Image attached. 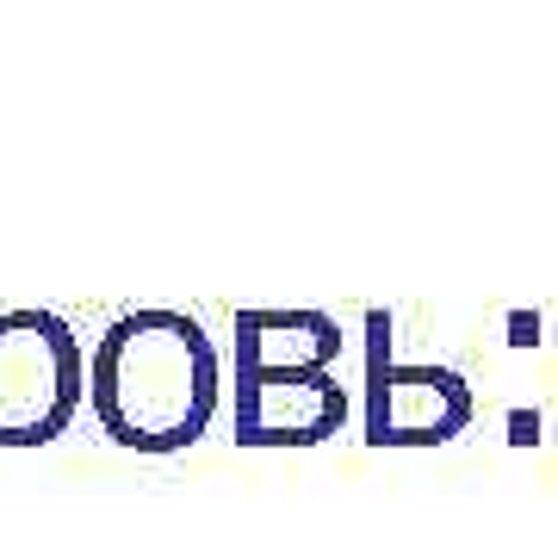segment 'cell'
<instances>
[{
  "mask_svg": "<svg viewBox=\"0 0 558 558\" xmlns=\"http://www.w3.org/2000/svg\"><path fill=\"white\" fill-rule=\"evenodd\" d=\"M87 398L119 447L137 453L193 447L218 410V348L180 311H131L94 348Z\"/></svg>",
  "mask_w": 558,
  "mask_h": 558,
  "instance_id": "1",
  "label": "cell"
},
{
  "mask_svg": "<svg viewBox=\"0 0 558 558\" xmlns=\"http://www.w3.org/2000/svg\"><path fill=\"white\" fill-rule=\"evenodd\" d=\"M81 348L50 311L0 317V447H44L81 410Z\"/></svg>",
  "mask_w": 558,
  "mask_h": 558,
  "instance_id": "2",
  "label": "cell"
},
{
  "mask_svg": "<svg viewBox=\"0 0 558 558\" xmlns=\"http://www.w3.org/2000/svg\"><path fill=\"white\" fill-rule=\"evenodd\" d=\"M348 416L341 385L323 373L299 366H242L236 373V440L248 447H311L336 435Z\"/></svg>",
  "mask_w": 558,
  "mask_h": 558,
  "instance_id": "3",
  "label": "cell"
},
{
  "mask_svg": "<svg viewBox=\"0 0 558 558\" xmlns=\"http://www.w3.org/2000/svg\"><path fill=\"white\" fill-rule=\"evenodd\" d=\"M373 403H366V428L379 447H428V440H453L472 416V391L440 373V366H398L385 360V341L373 348Z\"/></svg>",
  "mask_w": 558,
  "mask_h": 558,
  "instance_id": "4",
  "label": "cell"
},
{
  "mask_svg": "<svg viewBox=\"0 0 558 558\" xmlns=\"http://www.w3.org/2000/svg\"><path fill=\"white\" fill-rule=\"evenodd\" d=\"M341 348V329L323 311H242L236 317V360L242 366H299L323 373Z\"/></svg>",
  "mask_w": 558,
  "mask_h": 558,
  "instance_id": "5",
  "label": "cell"
}]
</instances>
